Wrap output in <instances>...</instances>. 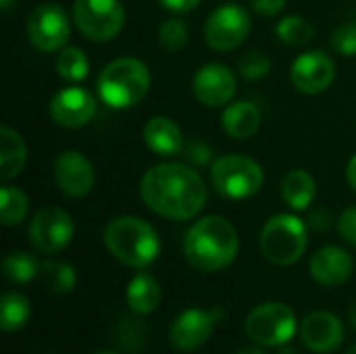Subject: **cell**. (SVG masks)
Wrapping results in <instances>:
<instances>
[{
    "label": "cell",
    "mask_w": 356,
    "mask_h": 354,
    "mask_svg": "<svg viewBox=\"0 0 356 354\" xmlns=\"http://www.w3.org/2000/svg\"><path fill=\"white\" fill-rule=\"evenodd\" d=\"M250 27L252 21L244 6L223 4L209 15L204 23V40L213 50L229 52L248 38Z\"/></svg>",
    "instance_id": "9"
},
{
    "label": "cell",
    "mask_w": 356,
    "mask_h": 354,
    "mask_svg": "<svg viewBox=\"0 0 356 354\" xmlns=\"http://www.w3.org/2000/svg\"><path fill=\"white\" fill-rule=\"evenodd\" d=\"M140 196L159 217L190 221L207 204V186L196 169L184 163H161L144 173Z\"/></svg>",
    "instance_id": "1"
},
{
    "label": "cell",
    "mask_w": 356,
    "mask_h": 354,
    "mask_svg": "<svg viewBox=\"0 0 356 354\" xmlns=\"http://www.w3.org/2000/svg\"><path fill=\"white\" fill-rule=\"evenodd\" d=\"M142 136H144V144L159 156H175L186 146L179 125L173 119L163 117V115L152 117L144 125Z\"/></svg>",
    "instance_id": "19"
},
{
    "label": "cell",
    "mask_w": 356,
    "mask_h": 354,
    "mask_svg": "<svg viewBox=\"0 0 356 354\" xmlns=\"http://www.w3.org/2000/svg\"><path fill=\"white\" fill-rule=\"evenodd\" d=\"M104 246L119 263L131 269H146L161 252L156 230L131 215L117 217L104 227Z\"/></svg>",
    "instance_id": "3"
},
{
    "label": "cell",
    "mask_w": 356,
    "mask_h": 354,
    "mask_svg": "<svg viewBox=\"0 0 356 354\" xmlns=\"http://www.w3.org/2000/svg\"><path fill=\"white\" fill-rule=\"evenodd\" d=\"M115 338L119 346L127 353H140L146 344L148 330L146 323L136 317H121L115 328Z\"/></svg>",
    "instance_id": "30"
},
{
    "label": "cell",
    "mask_w": 356,
    "mask_h": 354,
    "mask_svg": "<svg viewBox=\"0 0 356 354\" xmlns=\"http://www.w3.org/2000/svg\"><path fill=\"white\" fill-rule=\"evenodd\" d=\"M244 332L254 344L282 346L288 344L296 334V315L288 305L265 303L250 311Z\"/></svg>",
    "instance_id": "7"
},
{
    "label": "cell",
    "mask_w": 356,
    "mask_h": 354,
    "mask_svg": "<svg viewBox=\"0 0 356 354\" xmlns=\"http://www.w3.org/2000/svg\"><path fill=\"white\" fill-rule=\"evenodd\" d=\"M73 21L92 42L117 38L125 25V10L119 0H75Z\"/></svg>",
    "instance_id": "8"
},
{
    "label": "cell",
    "mask_w": 356,
    "mask_h": 354,
    "mask_svg": "<svg viewBox=\"0 0 356 354\" xmlns=\"http://www.w3.org/2000/svg\"><path fill=\"white\" fill-rule=\"evenodd\" d=\"M355 269V261L350 252L340 246H323L319 248L309 263L311 277L321 286H342L350 280Z\"/></svg>",
    "instance_id": "18"
},
{
    "label": "cell",
    "mask_w": 356,
    "mask_h": 354,
    "mask_svg": "<svg viewBox=\"0 0 356 354\" xmlns=\"http://www.w3.org/2000/svg\"><path fill=\"white\" fill-rule=\"evenodd\" d=\"M223 319V309H188L175 317L169 330V340L173 348L181 353H192L209 342L215 325Z\"/></svg>",
    "instance_id": "12"
},
{
    "label": "cell",
    "mask_w": 356,
    "mask_h": 354,
    "mask_svg": "<svg viewBox=\"0 0 356 354\" xmlns=\"http://www.w3.org/2000/svg\"><path fill=\"white\" fill-rule=\"evenodd\" d=\"M73 219L58 207L40 209L29 221V242L42 255H56L65 250L73 240Z\"/></svg>",
    "instance_id": "10"
},
{
    "label": "cell",
    "mask_w": 356,
    "mask_h": 354,
    "mask_svg": "<svg viewBox=\"0 0 356 354\" xmlns=\"http://www.w3.org/2000/svg\"><path fill=\"white\" fill-rule=\"evenodd\" d=\"M71 33L69 17L56 2H44L35 6L27 19L29 42L42 52L63 50Z\"/></svg>",
    "instance_id": "11"
},
{
    "label": "cell",
    "mask_w": 356,
    "mask_h": 354,
    "mask_svg": "<svg viewBox=\"0 0 356 354\" xmlns=\"http://www.w3.org/2000/svg\"><path fill=\"white\" fill-rule=\"evenodd\" d=\"M150 71L146 63L134 56L111 61L98 77L100 100L117 111H125L142 102L150 90Z\"/></svg>",
    "instance_id": "4"
},
{
    "label": "cell",
    "mask_w": 356,
    "mask_h": 354,
    "mask_svg": "<svg viewBox=\"0 0 356 354\" xmlns=\"http://www.w3.org/2000/svg\"><path fill=\"white\" fill-rule=\"evenodd\" d=\"M184 150H186V159L192 163V165H200V167H204V165H209V161H211V146L207 144V142H200V140H192L190 144H186L184 146Z\"/></svg>",
    "instance_id": "34"
},
{
    "label": "cell",
    "mask_w": 356,
    "mask_h": 354,
    "mask_svg": "<svg viewBox=\"0 0 356 354\" xmlns=\"http://www.w3.org/2000/svg\"><path fill=\"white\" fill-rule=\"evenodd\" d=\"M40 269H42V263H38V259L33 255L23 252V250H15V252L6 255L2 261L4 277L13 284L31 282L33 277L40 275Z\"/></svg>",
    "instance_id": "26"
},
{
    "label": "cell",
    "mask_w": 356,
    "mask_h": 354,
    "mask_svg": "<svg viewBox=\"0 0 356 354\" xmlns=\"http://www.w3.org/2000/svg\"><path fill=\"white\" fill-rule=\"evenodd\" d=\"M250 8L265 17H275L286 8V0H248Z\"/></svg>",
    "instance_id": "36"
},
{
    "label": "cell",
    "mask_w": 356,
    "mask_h": 354,
    "mask_svg": "<svg viewBox=\"0 0 356 354\" xmlns=\"http://www.w3.org/2000/svg\"><path fill=\"white\" fill-rule=\"evenodd\" d=\"M336 77V65L323 50L302 52L290 69L292 86L302 94H321L325 92Z\"/></svg>",
    "instance_id": "14"
},
{
    "label": "cell",
    "mask_w": 356,
    "mask_h": 354,
    "mask_svg": "<svg viewBox=\"0 0 356 354\" xmlns=\"http://www.w3.org/2000/svg\"><path fill=\"white\" fill-rule=\"evenodd\" d=\"M161 298H163L161 286L148 273L136 275L129 282V286H127V307L136 315H150V313H154L156 307L161 305Z\"/></svg>",
    "instance_id": "23"
},
{
    "label": "cell",
    "mask_w": 356,
    "mask_h": 354,
    "mask_svg": "<svg viewBox=\"0 0 356 354\" xmlns=\"http://www.w3.org/2000/svg\"><path fill=\"white\" fill-rule=\"evenodd\" d=\"M163 8H169L173 13H188L196 8L202 0H159Z\"/></svg>",
    "instance_id": "37"
},
{
    "label": "cell",
    "mask_w": 356,
    "mask_h": 354,
    "mask_svg": "<svg viewBox=\"0 0 356 354\" xmlns=\"http://www.w3.org/2000/svg\"><path fill=\"white\" fill-rule=\"evenodd\" d=\"M96 108H98V102L86 88L69 86L54 94V98L50 100L48 113L56 125L67 127V129H77V127L88 125L94 119Z\"/></svg>",
    "instance_id": "13"
},
{
    "label": "cell",
    "mask_w": 356,
    "mask_h": 354,
    "mask_svg": "<svg viewBox=\"0 0 356 354\" xmlns=\"http://www.w3.org/2000/svg\"><path fill=\"white\" fill-rule=\"evenodd\" d=\"M27 211H29L27 194L17 186L4 184L0 190V221H2V225L10 227V225L21 223L27 217Z\"/></svg>",
    "instance_id": "25"
},
{
    "label": "cell",
    "mask_w": 356,
    "mask_h": 354,
    "mask_svg": "<svg viewBox=\"0 0 356 354\" xmlns=\"http://www.w3.org/2000/svg\"><path fill=\"white\" fill-rule=\"evenodd\" d=\"M275 33H277V40L284 42V44H290V46H305V44H309V42L315 38V27H313L305 17L290 15V17H284V19L277 23Z\"/></svg>",
    "instance_id": "29"
},
{
    "label": "cell",
    "mask_w": 356,
    "mask_h": 354,
    "mask_svg": "<svg viewBox=\"0 0 356 354\" xmlns=\"http://www.w3.org/2000/svg\"><path fill=\"white\" fill-rule=\"evenodd\" d=\"M332 46L342 56L356 54V23H344L340 25L332 35Z\"/></svg>",
    "instance_id": "33"
},
{
    "label": "cell",
    "mask_w": 356,
    "mask_h": 354,
    "mask_svg": "<svg viewBox=\"0 0 356 354\" xmlns=\"http://www.w3.org/2000/svg\"><path fill=\"white\" fill-rule=\"evenodd\" d=\"M238 71L244 79H263L271 71V58L261 50H250L238 61Z\"/></svg>",
    "instance_id": "32"
},
{
    "label": "cell",
    "mask_w": 356,
    "mask_h": 354,
    "mask_svg": "<svg viewBox=\"0 0 356 354\" xmlns=\"http://www.w3.org/2000/svg\"><path fill=\"white\" fill-rule=\"evenodd\" d=\"M238 354H265L261 346H244L242 351H238Z\"/></svg>",
    "instance_id": "39"
},
{
    "label": "cell",
    "mask_w": 356,
    "mask_h": 354,
    "mask_svg": "<svg viewBox=\"0 0 356 354\" xmlns=\"http://www.w3.org/2000/svg\"><path fill=\"white\" fill-rule=\"evenodd\" d=\"M54 184L69 198H83L92 192L96 175L92 163L77 150H65L54 161Z\"/></svg>",
    "instance_id": "15"
},
{
    "label": "cell",
    "mask_w": 356,
    "mask_h": 354,
    "mask_svg": "<svg viewBox=\"0 0 356 354\" xmlns=\"http://www.w3.org/2000/svg\"><path fill=\"white\" fill-rule=\"evenodd\" d=\"M344 354H356V344H353V346H350V348H348Z\"/></svg>",
    "instance_id": "42"
},
{
    "label": "cell",
    "mask_w": 356,
    "mask_h": 354,
    "mask_svg": "<svg viewBox=\"0 0 356 354\" xmlns=\"http://www.w3.org/2000/svg\"><path fill=\"white\" fill-rule=\"evenodd\" d=\"M27 163V146L19 131L4 125L0 129V179L6 184L17 177Z\"/></svg>",
    "instance_id": "21"
},
{
    "label": "cell",
    "mask_w": 356,
    "mask_h": 354,
    "mask_svg": "<svg viewBox=\"0 0 356 354\" xmlns=\"http://www.w3.org/2000/svg\"><path fill=\"white\" fill-rule=\"evenodd\" d=\"M317 194L313 175L305 169H292L282 179V198L294 211H307Z\"/></svg>",
    "instance_id": "22"
},
{
    "label": "cell",
    "mask_w": 356,
    "mask_h": 354,
    "mask_svg": "<svg viewBox=\"0 0 356 354\" xmlns=\"http://www.w3.org/2000/svg\"><path fill=\"white\" fill-rule=\"evenodd\" d=\"M280 348V353L277 354H296L294 353V348H290L288 344H282V346H277Z\"/></svg>",
    "instance_id": "41"
},
{
    "label": "cell",
    "mask_w": 356,
    "mask_h": 354,
    "mask_svg": "<svg viewBox=\"0 0 356 354\" xmlns=\"http://www.w3.org/2000/svg\"><path fill=\"white\" fill-rule=\"evenodd\" d=\"M56 71L65 81L77 83L88 77L90 73V61L86 52H81L75 46H65L56 58Z\"/></svg>",
    "instance_id": "28"
},
{
    "label": "cell",
    "mask_w": 356,
    "mask_h": 354,
    "mask_svg": "<svg viewBox=\"0 0 356 354\" xmlns=\"http://www.w3.org/2000/svg\"><path fill=\"white\" fill-rule=\"evenodd\" d=\"M348 319H350V323H353V328L356 330V303L350 307V311H348Z\"/></svg>",
    "instance_id": "40"
},
{
    "label": "cell",
    "mask_w": 356,
    "mask_h": 354,
    "mask_svg": "<svg viewBox=\"0 0 356 354\" xmlns=\"http://www.w3.org/2000/svg\"><path fill=\"white\" fill-rule=\"evenodd\" d=\"M0 325L2 332L13 334L19 332L31 317V305L23 294L17 292H6L2 296V311H0Z\"/></svg>",
    "instance_id": "24"
},
{
    "label": "cell",
    "mask_w": 356,
    "mask_h": 354,
    "mask_svg": "<svg viewBox=\"0 0 356 354\" xmlns=\"http://www.w3.org/2000/svg\"><path fill=\"white\" fill-rule=\"evenodd\" d=\"M192 90L200 104L223 106L236 94V75L223 63H209L196 71Z\"/></svg>",
    "instance_id": "16"
},
{
    "label": "cell",
    "mask_w": 356,
    "mask_h": 354,
    "mask_svg": "<svg viewBox=\"0 0 356 354\" xmlns=\"http://www.w3.org/2000/svg\"><path fill=\"white\" fill-rule=\"evenodd\" d=\"M261 252L263 257L277 267H290L307 250L309 234L302 219L296 215H275L261 230Z\"/></svg>",
    "instance_id": "5"
},
{
    "label": "cell",
    "mask_w": 356,
    "mask_h": 354,
    "mask_svg": "<svg viewBox=\"0 0 356 354\" xmlns=\"http://www.w3.org/2000/svg\"><path fill=\"white\" fill-rule=\"evenodd\" d=\"M263 182L261 165L244 154H225L211 165V184L227 200L252 198L263 188Z\"/></svg>",
    "instance_id": "6"
},
{
    "label": "cell",
    "mask_w": 356,
    "mask_h": 354,
    "mask_svg": "<svg viewBox=\"0 0 356 354\" xmlns=\"http://www.w3.org/2000/svg\"><path fill=\"white\" fill-rule=\"evenodd\" d=\"M40 275H42L46 288L50 292L58 294V296L69 294L75 288V282H77L75 269L69 263H63V261H44L42 269H40Z\"/></svg>",
    "instance_id": "27"
},
{
    "label": "cell",
    "mask_w": 356,
    "mask_h": 354,
    "mask_svg": "<svg viewBox=\"0 0 356 354\" xmlns=\"http://www.w3.org/2000/svg\"><path fill=\"white\" fill-rule=\"evenodd\" d=\"M338 232L342 236L344 242H348L350 246L356 248V207L346 209L340 219H338Z\"/></svg>",
    "instance_id": "35"
},
{
    "label": "cell",
    "mask_w": 356,
    "mask_h": 354,
    "mask_svg": "<svg viewBox=\"0 0 356 354\" xmlns=\"http://www.w3.org/2000/svg\"><path fill=\"white\" fill-rule=\"evenodd\" d=\"M240 248L236 227L219 215L198 219L186 234L184 255L188 263L204 273L221 271L229 267Z\"/></svg>",
    "instance_id": "2"
},
{
    "label": "cell",
    "mask_w": 356,
    "mask_h": 354,
    "mask_svg": "<svg viewBox=\"0 0 356 354\" xmlns=\"http://www.w3.org/2000/svg\"><path fill=\"white\" fill-rule=\"evenodd\" d=\"M300 340L313 353H334L344 342V325L334 313L315 311L302 319Z\"/></svg>",
    "instance_id": "17"
},
{
    "label": "cell",
    "mask_w": 356,
    "mask_h": 354,
    "mask_svg": "<svg viewBox=\"0 0 356 354\" xmlns=\"http://www.w3.org/2000/svg\"><path fill=\"white\" fill-rule=\"evenodd\" d=\"M94 354H117V353H113V351H100V353H94Z\"/></svg>",
    "instance_id": "43"
},
{
    "label": "cell",
    "mask_w": 356,
    "mask_h": 354,
    "mask_svg": "<svg viewBox=\"0 0 356 354\" xmlns=\"http://www.w3.org/2000/svg\"><path fill=\"white\" fill-rule=\"evenodd\" d=\"M223 129L234 140H248L252 138L261 127V111L250 100H238L232 102L221 117Z\"/></svg>",
    "instance_id": "20"
},
{
    "label": "cell",
    "mask_w": 356,
    "mask_h": 354,
    "mask_svg": "<svg viewBox=\"0 0 356 354\" xmlns=\"http://www.w3.org/2000/svg\"><path fill=\"white\" fill-rule=\"evenodd\" d=\"M346 179H348L350 188L356 192V154L350 159V163L346 167Z\"/></svg>",
    "instance_id": "38"
},
{
    "label": "cell",
    "mask_w": 356,
    "mask_h": 354,
    "mask_svg": "<svg viewBox=\"0 0 356 354\" xmlns=\"http://www.w3.org/2000/svg\"><path fill=\"white\" fill-rule=\"evenodd\" d=\"M190 40V29L188 23L179 17H171L167 21L161 23L159 27V44L169 50V52H177L181 50Z\"/></svg>",
    "instance_id": "31"
}]
</instances>
